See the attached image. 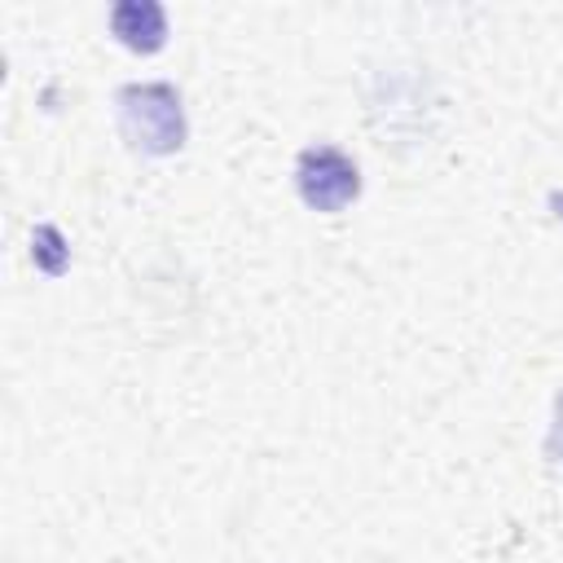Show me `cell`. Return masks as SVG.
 I'll return each instance as SVG.
<instances>
[{
	"mask_svg": "<svg viewBox=\"0 0 563 563\" xmlns=\"http://www.w3.org/2000/svg\"><path fill=\"white\" fill-rule=\"evenodd\" d=\"M119 132L141 154H176L185 145V106L172 84H128L114 97Z\"/></svg>",
	"mask_w": 563,
	"mask_h": 563,
	"instance_id": "obj_1",
	"label": "cell"
},
{
	"mask_svg": "<svg viewBox=\"0 0 563 563\" xmlns=\"http://www.w3.org/2000/svg\"><path fill=\"white\" fill-rule=\"evenodd\" d=\"M550 207H554V216L563 220V194H554V198H550Z\"/></svg>",
	"mask_w": 563,
	"mask_h": 563,
	"instance_id": "obj_5",
	"label": "cell"
},
{
	"mask_svg": "<svg viewBox=\"0 0 563 563\" xmlns=\"http://www.w3.org/2000/svg\"><path fill=\"white\" fill-rule=\"evenodd\" d=\"M31 242H35V260L44 264V273H62V268H66V251H62V233H57L53 224H40Z\"/></svg>",
	"mask_w": 563,
	"mask_h": 563,
	"instance_id": "obj_4",
	"label": "cell"
},
{
	"mask_svg": "<svg viewBox=\"0 0 563 563\" xmlns=\"http://www.w3.org/2000/svg\"><path fill=\"white\" fill-rule=\"evenodd\" d=\"M295 185H299V198L312 211H343L361 194V172L343 150L308 145L295 163Z\"/></svg>",
	"mask_w": 563,
	"mask_h": 563,
	"instance_id": "obj_2",
	"label": "cell"
},
{
	"mask_svg": "<svg viewBox=\"0 0 563 563\" xmlns=\"http://www.w3.org/2000/svg\"><path fill=\"white\" fill-rule=\"evenodd\" d=\"M110 31L119 35V44L136 53H154L167 40V13L154 0H119L110 9Z\"/></svg>",
	"mask_w": 563,
	"mask_h": 563,
	"instance_id": "obj_3",
	"label": "cell"
}]
</instances>
